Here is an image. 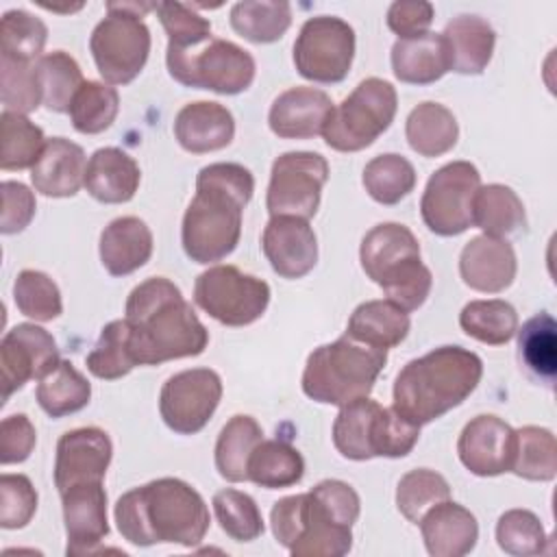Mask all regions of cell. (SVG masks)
<instances>
[{"instance_id": "obj_56", "label": "cell", "mask_w": 557, "mask_h": 557, "mask_svg": "<svg viewBox=\"0 0 557 557\" xmlns=\"http://www.w3.org/2000/svg\"><path fill=\"white\" fill-rule=\"evenodd\" d=\"M35 215V196L20 181L2 183V218L0 231L4 235H13L24 231Z\"/></svg>"}, {"instance_id": "obj_41", "label": "cell", "mask_w": 557, "mask_h": 557, "mask_svg": "<svg viewBox=\"0 0 557 557\" xmlns=\"http://www.w3.org/2000/svg\"><path fill=\"white\" fill-rule=\"evenodd\" d=\"M459 326L466 335L483 344L503 346L518 331V313L507 300L500 298L470 300L459 313Z\"/></svg>"}, {"instance_id": "obj_11", "label": "cell", "mask_w": 557, "mask_h": 557, "mask_svg": "<svg viewBox=\"0 0 557 557\" xmlns=\"http://www.w3.org/2000/svg\"><path fill=\"white\" fill-rule=\"evenodd\" d=\"M355 57V30L335 15L309 17L294 41V65L313 83H339L348 76Z\"/></svg>"}, {"instance_id": "obj_48", "label": "cell", "mask_w": 557, "mask_h": 557, "mask_svg": "<svg viewBox=\"0 0 557 557\" xmlns=\"http://www.w3.org/2000/svg\"><path fill=\"white\" fill-rule=\"evenodd\" d=\"M48 39L46 24L24 9H11L0 24V57L15 61H37Z\"/></svg>"}, {"instance_id": "obj_18", "label": "cell", "mask_w": 557, "mask_h": 557, "mask_svg": "<svg viewBox=\"0 0 557 557\" xmlns=\"http://www.w3.org/2000/svg\"><path fill=\"white\" fill-rule=\"evenodd\" d=\"M261 248L272 270L283 278L309 274L318 261V239L307 220L274 215L263 228Z\"/></svg>"}, {"instance_id": "obj_52", "label": "cell", "mask_w": 557, "mask_h": 557, "mask_svg": "<svg viewBox=\"0 0 557 557\" xmlns=\"http://www.w3.org/2000/svg\"><path fill=\"white\" fill-rule=\"evenodd\" d=\"M161 26L168 35V48L187 50L211 39V22L181 2H154Z\"/></svg>"}, {"instance_id": "obj_49", "label": "cell", "mask_w": 557, "mask_h": 557, "mask_svg": "<svg viewBox=\"0 0 557 557\" xmlns=\"http://www.w3.org/2000/svg\"><path fill=\"white\" fill-rule=\"evenodd\" d=\"M13 300L20 313L35 322H50L61 315L63 302L57 283L39 270H22L13 283Z\"/></svg>"}, {"instance_id": "obj_45", "label": "cell", "mask_w": 557, "mask_h": 557, "mask_svg": "<svg viewBox=\"0 0 557 557\" xmlns=\"http://www.w3.org/2000/svg\"><path fill=\"white\" fill-rule=\"evenodd\" d=\"M2 152H0V168L2 170H24L33 168L46 146L44 131L33 124L22 113L2 111Z\"/></svg>"}, {"instance_id": "obj_35", "label": "cell", "mask_w": 557, "mask_h": 557, "mask_svg": "<svg viewBox=\"0 0 557 557\" xmlns=\"http://www.w3.org/2000/svg\"><path fill=\"white\" fill-rule=\"evenodd\" d=\"M518 333V355L527 372L540 383L553 387L557 376V324L542 311L529 318Z\"/></svg>"}, {"instance_id": "obj_3", "label": "cell", "mask_w": 557, "mask_h": 557, "mask_svg": "<svg viewBox=\"0 0 557 557\" xmlns=\"http://www.w3.org/2000/svg\"><path fill=\"white\" fill-rule=\"evenodd\" d=\"M117 531L135 546L181 544L196 546L209 529V509L202 496L174 476L154 479L122 494L113 509Z\"/></svg>"}, {"instance_id": "obj_55", "label": "cell", "mask_w": 557, "mask_h": 557, "mask_svg": "<svg viewBox=\"0 0 557 557\" xmlns=\"http://www.w3.org/2000/svg\"><path fill=\"white\" fill-rule=\"evenodd\" d=\"M37 433L26 413L7 416L0 424V461L2 466L22 463L30 457Z\"/></svg>"}, {"instance_id": "obj_6", "label": "cell", "mask_w": 557, "mask_h": 557, "mask_svg": "<svg viewBox=\"0 0 557 557\" xmlns=\"http://www.w3.org/2000/svg\"><path fill=\"white\" fill-rule=\"evenodd\" d=\"M385 361V348L363 344L344 333L307 357L302 392L315 403L348 405L370 396Z\"/></svg>"}, {"instance_id": "obj_28", "label": "cell", "mask_w": 557, "mask_h": 557, "mask_svg": "<svg viewBox=\"0 0 557 557\" xmlns=\"http://www.w3.org/2000/svg\"><path fill=\"white\" fill-rule=\"evenodd\" d=\"M442 37L453 72L481 74L487 67L496 44V33L487 20L468 13L457 15L446 24Z\"/></svg>"}, {"instance_id": "obj_21", "label": "cell", "mask_w": 557, "mask_h": 557, "mask_svg": "<svg viewBox=\"0 0 557 557\" xmlns=\"http://www.w3.org/2000/svg\"><path fill=\"white\" fill-rule=\"evenodd\" d=\"M331 111L333 100L322 89L292 87L274 98L268 124L283 139H309L322 135Z\"/></svg>"}, {"instance_id": "obj_40", "label": "cell", "mask_w": 557, "mask_h": 557, "mask_svg": "<svg viewBox=\"0 0 557 557\" xmlns=\"http://www.w3.org/2000/svg\"><path fill=\"white\" fill-rule=\"evenodd\" d=\"M527 481H553L557 474V440L544 426H522L516 431L511 468Z\"/></svg>"}, {"instance_id": "obj_10", "label": "cell", "mask_w": 557, "mask_h": 557, "mask_svg": "<svg viewBox=\"0 0 557 557\" xmlns=\"http://www.w3.org/2000/svg\"><path fill=\"white\" fill-rule=\"evenodd\" d=\"M194 300L220 324L246 326L265 313L270 285L235 265H213L198 274Z\"/></svg>"}, {"instance_id": "obj_53", "label": "cell", "mask_w": 557, "mask_h": 557, "mask_svg": "<svg viewBox=\"0 0 557 557\" xmlns=\"http://www.w3.org/2000/svg\"><path fill=\"white\" fill-rule=\"evenodd\" d=\"M420 426L400 416L394 407H381L374 424V457H405L413 450Z\"/></svg>"}, {"instance_id": "obj_38", "label": "cell", "mask_w": 557, "mask_h": 557, "mask_svg": "<svg viewBox=\"0 0 557 557\" xmlns=\"http://www.w3.org/2000/svg\"><path fill=\"white\" fill-rule=\"evenodd\" d=\"M35 67L41 87V104L54 113H70L72 100L85 83L76 59L63 50H54L41 54Z\"/></svg>"}, {"instance_id": "obj_29", "label": "cell", "mask_w": 557, "mask_h": 557, "mask_svg": "<svg viewBox=\"0 0 557 557\" xmlns=\"http://www.w3.org/2000/svg\"><path fill=\"white\" fill-rule=\"evenodd\" d=\"M392 70L398 81L411 85L440 81L450 70L448 48L442 33L398 39L392 46Z\"/></svg>"}, {"instance_id": "obj_36", "label": "cell", "mask_w": 557, "mask_h": 557, "mask_svg": "<svg viewBox=\"0 0 557 557\" xmlns=\"http://www.w3.org/2000/svg\"><path fill=\"white\" fill-rule=\"evenodd\" d=\"M302 474V455L281 440H261L248 459V481L268 490L296 485Z\"/></svg>"}, {"instance_id": "obj_12", "label": "cell", "mask_w": 557, "mask_h": 557, "mask_svg": "<svg viewBox=\"0 0 557 557\" xmlns=\"http://www.w3.org/2000/svg\"><path fill=\"white\" fill-rule=\"evenodd\" d=\"M481 174L470 161H453L435 170L424 187L420 213L426 228L453 237L472 226V202Z\"/></svg>"}, {"instance_id": "obj_23", "label": "cell", "mask_w": 557, "mask_h": 557, "mask_svg": "<svg viewBox=\"0 0 557 557\" xmlns=\"http://www.w3.org/2000/svg\"><path fill=\"white\" fill-rule=\"evenodd\" d=\"M418 524L426 553L433 557H463L479 540L476 518L450 498L431 507Z\"/></svg>"}, {"instance_id": "obj_14", "label": "cell", "mask_w": 557, "mask_h": 557, "mask_svg": "<svg viewBox=\"0 0 557 557\" xmlns=\"http://www.w3.org/2000/svg\"><path fill=\"white\" fill-rule=\"evenodd\" d=\"M222 398V379L211 368H191L172 374L159 394V413L168 429L194 435L215 413Z\"/></svg>"}, {"instance_id": "obj_50", "label": "cell", "mask_w": 557, "mask_h": 557, "mask_svg": "<svg viewBox=\"0 0 557 557\" xmlns=\"http://www.w3.org/2000/svg\"><path fill=\"white\" fill-rule=\"evenodd\" d=\"M498 546L513 557H531L546 550V533L540 518L529 509H509L496 522Z\"/></svg>"}, {"instance_id": "obj_58", "label": "cell", "mask_w": 557, "mask_h": 557, "mask_svg": "<svg viewBox=\"0 0 557 557\" xmlns=\"http://www.w3.org/2000/svg\"><path fill=\"white\" fill-rule=\"evenodd\" d=\"M311 494L318 496L342 522L350 527L357 522L361 500H359V494L352 490V485H348L346 481L324 479L318 485H313Z\"/></svg>"}, {"instance_id": "obj_47", "label": "cell", "mask_w": 557, "mask_h": 557, "mask_svg": "<svg viewBox=\"0 0 557 557\" xmlns=\"http://www.w3.org/2000/svg\"><path fill=\"white\" fill-rule=\"evenodd\" d=\"M213 511L220 529L235 542H252L263 533V518L255 498L246 492L226 487L213 494Z\"/></svg>"}, {"instance_id": "obj_13", "label": "cell", "mask_w": 557, "mask_h": 557, "mask_svg": "<svg viewBox=\"0 0 557 557\" xmlns=\"http://www.w3.org/2000/svg\"><path fill=\"white\" fill-rule=\"evenodd\" d=\"M329 178V163L309 150L283 152L274 159L265 207L270 215H294L309 220L320 207L322 187Z\"/></svg>"}, {"instance_id": "obj_57", "label": "cell", "mask_w": 557, "mask_h": 557, "mask_svg": "<svg viewBox=\"0 0 557 557\" xmlns=\"http://www.w3.org/2000/svg\"><path fill=\"white\" fill-rule=\"evenodd\" d=\"M433 15V4L426 0H396L387 9V26L398 39H409L429 33Z\"/></svg>"}, {"instance_id": "obj_30", "label": "cell", "mask_w": 557, "mask_h": 557, "mask_svg": "<svg viewBox=\"0 0 557 557\" xmlns=\"http://www.w3.org/2000/svg\"><path fill=\"white\" fill-rule=\"evenodd\" d=\"M409 326L407 311L392 300H366L352 311L346 333L363 344L387 350L407 337Z\"/></svg>"}, {"instance_id": "obj_9", "label": "cell", "mask_w": 557, "mask_h": 557, "mask_svg": "<svg viewBox=\"0 0 557 557\" xmlns=\"http://www.w3.org/2000/svg\"><path fill=\"white\" fill-rule=\"evenodd\" d=\"M168 72L185 87L209 89L224 96L242 94L255 81V59L226 39H209L187 50H165Z\"/></svg>"}, {"instance_id": "obj_1", "label": "cell", "mask_w": 557, "mask_h": 557, "mask_svg": "<svg viewBox=\"0 0 557 557\" xmlns=\"http://www.w3.org/2000/svg\"><path fill=\"white\" fill-rule=\"evenodd\" d=\"M124 320L131 326V352L137 366L196 357L209 344V331L165 276H152L133 287Z\"/></svg>"}, {"instance_id": "obj_44", "label": "cell", "mask_w": 557, "mask_h": 557, "mask_svg": "<svg viewBox=\"0 0 557 557\" xmlns=\"http://www.w3.org/2000/svg\"><path fill=\"white\" fill-rule=\"evenodd\" d=\"M120 109L117 89L98 81H85L70 107L72 126L83 135L107 131Z\"/></svg>"}, {"instance_id": "obj_31", "label": "cell", "mask_w": 557, "mask_h": 557, "mask_svg": "<svg viewBox=\"0 0 557 557\" xmlns=\"http://www.w3.org/2000/svg\"><path fill=\"white\" fill-rule=\"evenodd\" d=\"M405 137L413 152L440 157L448 152L459 137V126L450 109L440 102H420L405 122Z\"/></svg>"}, {"instance_id": "obj_27", "label": "cell", "mask_w": 557, "mask_h": 557, "mask_svg": "<svg viewBox=\"0 0 557 557\" xmlns=\"http://www.w3.org/2000/svg\"><path fill=\"white\" fill-rule=\"evenodd\" d=\"M152 255V233L135 215L111 220L100 233V261L111 276H126L139 270Z\"/></svg>"}, {"instance_id": "obj_51", "label": "cell", "mask_w": 557, "mask_h": 557, "mask_svg": "<svg viewBox=\"0 0 557 557\" xmlns=\"http://www.w3.org/2000/svg\"><path fill=\"white\" fill-rule=\"evenodd\" d=\"M2 107L11 113H30L41 104V87L35 61H15L0 57Z\"/></svg>"}, {"instance_id": "obj_37", "label": "cell", "mask_w": 557, "mask_h": 557, "mask_svg": "<svg viewBox=\"0 0 557 557\" xmlns=\"http://www.w3.org/2000/svg\"><path fill=\"white\" fill-rule=\"evenodd\" d=\"M292 24V7L285 0H242L231 9V26L252 44H272Z\"/></svg>"}, {"instance_id": "obj_32", "label": "cell", "mask_w": 557, "mask_h": 557, "mask_svg": "<svg viewBox=\"0 0 557 557\" xmlns=\"http://www.w3.org/2000/svg\"><path fill=\"white\" fill-rule=\"evenodd\" d=\"M472 226H479L485 235L505 237L527 226L524 205L518 194L500 183L483 185L474 194Z\"/></svg>"}, {"instance_id": "obj_8", "label": "cell", "mask_w": 557, "mask_h": 557, "mask_svg": "<svg viewBox=\"0 0 557 557\" xmlns=\"http://www.w3.org/2000/svg\"><path fill=\"white\" fill-rule=\"evenodd\" d=\"M398 96L392 83L370 76L361 81L350 96L333 107L322 137L329 148L357 152L374 144L396 115Z\"/></svg>"}, {"instance_id": "obj_39", "label": "cell", "mask_w": 557, "mask_h": 557, "mask_svg": "<svg viewBox=\"0 0 557 557\" xmlns=\"http://www.w3.org/2000/svg\"><path fill=\"white\" fill-rule=\"evenodd\" d=\"M35 396L50 418H63L87 407L91 385L72 361H59V366L39 381Z\"/></svg>"}, {"instance_id": "obj_43", "label": "cell", "mask_w": 557, "mask_h": 557, "mask_svg": "<svg viewBox=\"0 0 557 557\" xmlns=\"http://www.w3.org/2000/svg\"><path fill=\"white\" fill-rule=\"evenodd\" d=\"M85 363L94 376L104 381L122 379L137 366L131 352V326L124 318L102 326Z\"/></svg>"}, {"instance_id": "obj_19", "label": "cell", "mask_w": 557, "mask_h": 557, "mask_svg": "<svg viewBox=\"0 0 557 557\" xmlns=\"http://www.w3.org/2000/svg\"><path fill=\"white\" fill-rule=\"evenodd\" d=\"M67 555H89L98 550L109 533L107 492L102 481L81 483L61 492Z\"/></svg>"}, {"instance_id": "obj_26", "label": "cell", "mask_w": 557, "mask_h": 557, "mask_svg": "<svg viewBox=\"0 0 557 557\" xmlns=\"http://www.w3.org/2000/svg\"><path fill=\"white\" fill-rule=\"evenodd\" d=\"M139 181L141 172L137 161L120 148H98L87 161L85 189L98 202H128L135 196Z\"/></svg>"}, {"instance_id": "obj_22", "label": "cell", "mask_w": 557, "mask_h": 557, "mask_svg": "<svg viewBox=\"0 0 557 557\" xmlns=\"http://www.w3.org/2000/svg\"><path fill=\"white\" fill-rule=\"evenodd\" d=\"M352 548L350 524L342 522L311 492L302 498L298 537L289 553L294 557H342Z\"/></svg>"}, {"instance_id": "obj_7", "label": "cell", "mask_w": 557, "mask_h": 557, "mask_svg": "<svg viewBox=\"0 0 557 557\" xmlns=\"http://www.w3.org/2000/svg\"><path fill=\"white\" fill-rule=\"evenodd\" d=\"M146 11H154V2H109L91 30L89 50L107 83L126 85L144 70L150 54V30L141 20Z\"/></svg>"}, {"instance_id": "obj_33", "label": "cell", "mask_w": 557, "mask_h": 557, "mask_svg": "<svg viewBox=\"0 0 557 557\" xmlns=\"http://www.w3.org/2000/svg\"><path fill=\"white\" fill-rule=\"evenodd\" d=\"M379 411L381 405L368 396L342 405L333 422V444L342 457L352 461L374 457V424Z\"/></svg>"}, {"instance_id": "obj_15", "label": "cell", "mask_w": 557, "mask_h": 557, "mask_svg": "<svg viewBox=\"0 0 557 557\" xmlns=\"http://www.w3.org/2000/svg\"><path fill=\"white\" fill-rule=\"evenodd\" d=\"M59 346L54 337L30 322L15 324L0 342L2 370V405L9 396L24 387L26 381H41L59 366Z\"/></svg>"}, {"instance_id": "obj_54", "label": "cell", "mask_w": 557, "mask_h": 557, "mask_svg": "<svg viewBox=\"0 0 557 557\" xmlns=\"http://www.w3.org/2000/svg\"><path fill=\"white\" fill-rule=\"evenodd\" d=\"M37 509V492L24 474L0 476V527L22 529L30 522Z\"/></svg>"}, {"instance_id": "obj_2", "label": "cell", "mask_w": 557, "mask_h": 557, "mask_svg": "<svg viewBox=\"0 0 557 557\" xmlns=\"http://www.w3.org/2000/svg\"><path fill=\"white\" fill-rule=\"evenodd\" d=\"M255 191V178L239 163H209L196 176L181 239L196 263H215L235 250L242 235V213Z\"/></svg>"}, {"instance_id": "obj_4", "label": "cell", "mask_w": 557, "mask_h": 557, "mask_svg": "<svg viewBox=\"0 0 557 557\" xmlns=\"http://www.w3.org/2000/svg\"><path fill=\"white\" fill-rule=\"evenodd\" d=\"M483 361L461 346H440L403 366L394 381V409L422 426L459 407L479 385Z\"/></svg>"}, {"instance_id": "obj_34", "label": "cell", "mask_w": 557, "mask_h": 557, "mask_svg": "<svg viewBox=\"0 0 557 557\" xmlns=\"http://www.w3.org/2000/svg\"><path fill=\"white\" fill-rule=\"evenodd\" d=\"M261 440L263 431L252 416H233L215 442V468L220 476L231 483L248 481V459Z\"/></svg>"}, {"instance_id": "obj_25", "label": "cell", "mask_w": 557, "mask_h": 557, "mask_svg": "<svg viewBox=\"0 0 557 557\" xmlns=\"http://www.w3.org/2000/svg\"><path fill=\"white\" fill-rule=\"evenodd\" d=\"M174 135L181 148L194 154L226 148L235 135L233 113L211 100L185 104L174 117Z\"/></svg>"}, {"instance_id": "obj_59", "label": "cell", "mask_w": 557, "mask_h": 557, "mask_svg": "<svg viewBox=\"0 0 557 557\" xmlns=\"http://www.w3.org/2000/svg\"><path fill=\"white\" fill-rule=\"evenodd\" d=\"M44 9H50V11H63V13H72V11H78L83 4H76V7H54V4H41Z\"/></svg>"}, {"instance_id": "obj_17", "label": "cell", "mask_w": 557, "mask_h": 557, "mask_svg": "<svg viewBox=\"0 0 557 557\" xmlns=\"http://www.w3.org/2000/svg\"><path fill=\"white\" fill-rule=\"evenodd\" d=\"M516 431L498 416L483 413L472 418L459 433V461L476 476L509 472Z\"/></svg>"}, {"instance_id": "obj_5", "label": "cell", "mask_w": 557, "mask_h": 557, "mask_svg": "<svg viewBox=\"0 0 557 557\" xmlns=\"http://www.w3.org/2000/svg\"><path fill=\"white\" fill-rule=\"evenodd\" d=\"M361 268L403 311H416L424 305L433 276L420 261L416 235L398 222L376 224L366 233L359 248Z\"/></svg>"}, {"instance_id": "obj_20", "label": "cell", "mask_w": 557, "mask_h": 557, "mask_svg": "<svg viewBox=\"0 0 557 557\" xmlns=\"http://www.w3.org/2000/svg\"><path fill=\"white\" fill-rule=\"evenodd\" d=\"M518 261L511 244L503 237H472L459 255V274L476 292L496 294L507 289L516 278Z\"/></svg>"}, {"instance_id": "obj_24", "label": "cell", "mask_w": 557, "mask_h": 557, "mask_svg": "<svg viewBox=\"0 0 557 557\" xmlns=\"http://www.w3.org/2000/svg\"><path fill=\"white\" fill-rule=\"evenodd\" d=\"M85 150L65 137H52L30 168V181L35 191L44 196L67 198L78 194L81 185H85Z\"/></svg>"}, {"instance_id": "obj_16", "label": "cell", "mask_w": 557, "mask_h": 557, "mask_svg": "<svg viewBox=\"0 0 557 557\" xmlns=\"http://www.w3.org/2000/svg\"><path fill=\"white\" fill-rule=\"evenodd\" d=\"M113 457V444L107 431L81 426L63 433L57 442L54 485L61 492L91 481H102Z\"/></svg>"}, {"instance_id": "obj_46", "label": "cell", "mask_w": 557, "mask_h": 557, "mask_svg": "<svg viewBox=\"0 0 557 557\" xmlns=\"http://www.w3.org/2000/svg\"><path fill=\"white\" fill-rule=\"evenodd\" d=\"M450 498L448 481L429 468L409 470L396 487V507L409 522H420V518L442 500Z\"/></svg>"}, {"instance_id": "obj_42", "label": "cell", "mask_w": 557, "mask_h": 557, "mask_svg": "<svg viewBox=\"0 0 557 557\" xmlns=\"http://www.w3.org/2000/svg\"><path fill=\"white\" fill-rule=\"evenodd\" d=\"M361 181L372 200L381 205H396L413 189L416 170L403 154L385 152L366 163Z\"/></svg>"}]
</instances>
